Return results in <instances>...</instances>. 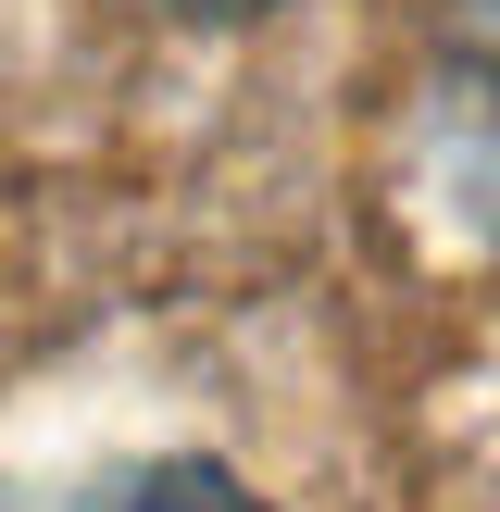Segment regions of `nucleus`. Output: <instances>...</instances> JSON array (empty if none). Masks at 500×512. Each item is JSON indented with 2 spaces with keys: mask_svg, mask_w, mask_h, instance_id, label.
<instances>
[{
  "mask_svg": "<svg viewBox=\"0 0 500 512\" xmlns=\"http://www.w3.org/2000/svg\"><path fill=\"white\" fill-rule=\"evenodd\" d=\"M425 175L463 250L500 263V0H463L438 38V100H425Z\"/></svg>",
  "mask_w": 500,
  "mask_h": 512,
  "instance_id": "nucleus-1",
  "label": "nucleus"
},
{
  "mask_svg": "<svg viewBox=\"0 0 500 512\" xmlns=\"http://www.w3.org/2000/svg\"><path fill=\"white\" fill-rule=\"evenodd\" d=\"M0 512H275V500L200 450H125V463H75V475H13Z\"/></svg>",
  "mask_w": 500,
  "mask_h": 512,
  "instance_id": "nucleus-2",
  "label": "nucleus"
},
{
  "mask_svg": "<svg viewBox=\"0 0 500 512\" xmlns=\"http://www.w3.org/2000/svg\"><path fill=\"white\" fill-rule=\"evenodd\" d=\"M163 13H188V25H250V13H275V0H163Z\"/></svg>",
  "mask_w": 500,
  "mask_h": 512,
  "instance_id": "nucleus-3",
  "label": "nucleus"
}]
</instances>
